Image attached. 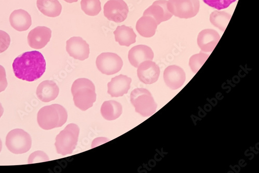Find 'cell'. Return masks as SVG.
<instances>
[{
	"label": "cell",
	"mask_w": 259,
	"mask_h": 173,
	"mask_svg": "<svg viewBox=\"0 0 259 173\" xmlns=\"http://www.w3.org/2000/svg\"><path fill=\"white\" fill-rule=\"evenodd\" d=\"M13 69L15 76L21 80L32 82L41 78L46 69L43 55L37 50L27 51L13 62Z\"/></svg>",
	"instance_id": "cell-1"
},
{
	"label": "cell",
	"mask_w": 259,
	"mask_h": 173,
	"mask_svg": "<svg viewBox=\"0 0 259 173\" xmlns=\"http://www.w3.org/2000/svg\"><path fill=\"white\" fill-rule=\"evenodd\" d=\"M71 91L75 105L82 111L92 107L96 101L95 85L88 79L80 78L75 80Z\"/></svg>",
	"instance_id": "cell-2"
},
{
	"label": "cell",
	"mask_w": 259,
	"mask_h": 173,
	"mask_svg": "<svg viewBox=\"0 0 259 173\" xmlns=\"http://www.w3.org/2000/svg\"><path fill=\"white\" fill-rule=\"evenodd\" d=\"M67 118V112L64 107L54 104L40 109L37 121L41 128L50 130L62 127L66 123Z\"/></svg>",
	"instance_id": "cell-3"
},
{
	"label": "cell",
	"mask_w": 259,
	"mask_h": 173,
	"mask_svg": "<svg viewBox=\"0 0 259 173\" xmlns=\"http://www.w3.org/2000/svg\"><path fill=\"white\" fill-rule=\"evenodd\" d=\"M131 101L136 112L144 117H150L157 111V103L147 89L139 88L133 90L131 94Z\"/></svg>",
	"instance_id": "cell-4"
},
{
	"label": "cell",
	"mask_w": 259,
	"mask_h": 173,
	"mask_svg": "<svg viewBox=\"0 0 259 173\" xmlns=\"http://www.w3.org/2000/svg\"><path fill=\"white\" fill-rule=\"evenodd\" d=\"M79 132L77 125H67L56 137L55 146L58 153L62 155L72 154L77 145Z\"/></svg>",
	"instance_id": "cell-5"
},
{
	"label": "cell",
	"mask_w": 259,
	"mask_h": 173,
	"mask_svg": "<svg viewBox=\"0 0 259 173\" xmlns=\"http://www.w3.org/2000/svg\"><path fill=\"white\" fill-rule=\"evenodd\" d=\"M32 139L30 135L22 129H14L10 131L6 138V146L14 154H23L31 148Z\"/></svg>",
	"instance_id": "cell-6"
},
{
	"label": "cell",
	"mask_w": 259,
	"mask_h": 173,
	"mask_svg": "<svg viewBox=\"0 0 259 173\" xmlns=\"http://www.w3.org/2000/svg\"><path fill=\"white\" fill-rule=\"evenodd\" d=\"M169 11L180 19H189L197 15L200 9L199 0H168Z\"/></svg>",
	"instance_id": "cell-7"
},
{
	"label": "cell",
	"mask_w": 259,
	"mask_h": 173,
	"mask_svg": "<svg viewBox=\"0 0 259 173\" xmlns=\"http://www.w3.org/2000/svg\"><path fill=\"white\" fill-rule=\"evenodd\" d=\"M98 70L103 74L112 75L121 70L123 62L118 55L113 53H103L96 60Z\"/></svg>",
	"instance_id": "cell-8"
},
{
	"label": "cell",
	"mask_w": 259,
	"mask_h": 173,
	"mask_svg": "<svg viewBox=\"0 0 259 173\" xmlns=\"http://www.w3.org/2000/svg\"><path fill=\"white\" fill-rule=\"evenodd\" d=\"M128 13V7L123 0H109L104 6L105 16L108 20L115 23L125 21Z\"/></svg>",
	"instance_id": "cell-9"
},
{
	"label": "cell",
	"mask_w": 259,
	"mask_h": 173,
	"mask_svg": "<svg viewBox=\"0 0 259 173\" xmlns=\"http://www.w3.org/2000/svg\"><path fill=\"white\" fill-rule=\"evenodd\" d=\"M66 49L68 54L75 60L82 61L89 57L90 45L81 37H74L68 40Z\"/></svg>",
	"instance_id": "cell-10"
},
{
	"label": "cell",
	"mask_w": 259,
	"mask_h": 173,
	"mask_svg": "<svg viewBox=\"0 0 259 173\" xmlns=\"http://www.w3.org/2000/svg\"><path fill=\"white\" fill-rule=\"evenodd\" d=\"M160 75L159 66L152 61H146L138 67L137 76L141 82L146 84L156 82Z\"/></svg>",
	"instance_id": "cell-11"
},
{
	"label": "cell",
	"mask_w": 259,
	"mask_h": 173,
	"mask_svg": "<svg viewBox=\"0 0 259 173\" xmlns=\"http://www.w3.org/2000/svg\"><path fill=\"white\" fill-rule=\"evenodd\" d=\"M164 82L168 87L172 90H176L184 84L186 74L183 69L177 65L167 67L164 72Z\"/></svg>",
	"instance_id": "cell-12"
},
{
	"label": "cell",
	"mask_w": 259,
	"mask_h": 173,
	"mask_svg": "<svg viewBox=\"0 0 259 173\" xmlns=\"http://www.w3.org/2000/svg\"><path fill=\"white\" fill-rule=\"evenodd\" d=\"M51 35L52 31L50 28L38 26L29 33L27 37L28 43L31 48L41 49L50 41Z\"/></svg>",
	"instance_id": "cell-13"
},
{
	"label": "cell",
	"mask_w": 259,
	"mask_h": 173,
	"mask_svg": "<svg viewBox=\"0 0 259 173\" xmlns=\"http://www.w3.org/2000/svg\"><path fill=\"white\" fill-rule=\"evenodd\" d=\"M143 15L152 17L158 25L170 20L174 16L168 10L166 0H158L155 2L151 6L145 11Z\"/></svg>",
	"instance_id": "cell-14"
},
{
	"label": "cell",
	"mask_w": 259,
	"mask_h": 173,
	"mask_svg": "<svg viewBox=\"0 0 259 173\" xmlns=\"http://www.w3.org/2000/svg\"><path fill=\"white\" fill-rule=\"evenodd\" d=\"M132 81L131 78L123 75L115 77L108 84V93L112 97L123 96L128 93Z\"/></svg>",
	"instance_id": "cell-15"
},
{
	"label": "cell",
	"mask_w": 259,
	"mask_h": 173,
	"mask_svg": "<svg viewBox=\"0 0 259 173\" xmlns=\"http://www.w3.org/2000/svg\"><path fill=\"white\" fill-rule=\"evenodd\" d=\"M219 33L213 29H204L198 34L197 43L202 51L211 53L220 40Z\"/></svg>",
	"instance_id": "cell-16"
},
{
	"label": "cell",
	"mask_w": 259,
	"mask_h": 173,
	"mask_svg": "<svg viewBox=\"0 0 259 173\" xmlns=\"http://www.w3.org/2000/svg\"><path fill=\"white\" fill-rule=\"evenodd\" d=\"M154 53L152 49L145 45H138L132 47L128 52V60L135 68L146 61H152Z\"/></svg>",
	"instance_id": "cell-17"
},
{
	"label": "cell",
	"mask_w": 259,
	"mask_h": 173,
	"mask_svg": "<svg viewBox=\"0 0 259 173\" xmlns=\"http://www.w3.org/2000/svg\"><path fill=\"white\" fill-rule=\"evenodd\" d=\"M59 92L60 89L56 82L46 80L39 85L36 94L41 101L48 102L54 100L58 96Z\"/></svg>",
	"instance_id": "cell-18"
},
{
	"label": "cell",
	"mask_w": 259,
	"mask_h": 173,
	"mask_svg": "<svg viewBox=\"0 0 259 173\" xmlns=\"http://www.w3.org/2000/svg\"><path fill=\"white\" fill-rule=\"evenodd\" d=\"M10 22L11 26L19 31L27 30L32 24L30 14L22 9L15 10L11 13Z\"/></svg>",
	"instance_id": "cell-19"
},
{
	"label": "cell",
	"mask_w": 259,
	"mask_h": 173,
	"mask_svg": "<svg viewBox=\"0 0 259 173\" xmlns=\"http://www.w3.org/2000/svg\"><path fill=\"white\" fill-rule=\"evenodd\" d=\"M158 24L152 17L144 16L136 23V28L140 35L145 38L154 36Z\"/></svg>",
	"instance_id": "cell-20"
},
{
	"label": "cell",
	"mask_w": 259,
	"mask_h": 173,
	"mask_svg": "<svg viewBox=\"0 0 259 173\" xmlns=\"http://www.w3.org/2000/svg\"><path fill=\"white\" fill-rule=\"evenodd\" d=\"M114 34L115 41L120 46L128 47L136 42V34L130 27L125 25L118 26Z\"/></svg>",
	"instance_id": "cell-21"
},
{
	"label": "cell",
	"mask_w": 259,
	"mask_h": 173,
	"mask_svg": "<svg viewBox=\"0 0 259 173\" xmlns=\"http://www.w3.org/2000/svg\"><path fill=\"white\" fill-rule=\"evenodd\" d=\"M123 112L121 104L114 100L105 101L101 108V113L103 117L108 121H113L118 118Z\"/></svg>",
	"instance_id": "cell-22"
},
{
	"label": "cell",
	"mask_w": 259,
	"mask_h": 173,
	"mask_svg": "<svg viewBox=\"0 0 259 173\" xmlns=\"http://www.w3.org/2000/svg\"><path fill=\"white\" fill-rule=\"evenodd\" d=\"M37 6L44 15L50 17L59 16L62 9L58 0H37Z\"/></svg>",
	"instance_id": "cell-23"
},
{
	"label": "cell",
	"mask_w": 259,
	"mask_h": 173,
	"mask_svg": "<svg viewBox=\"0 0 259 173\" xmlns=\"http://www.w3.org/2000/svg\"><path fill=\"white\" fill-rule=\"evenodd\" d=\"M232 15L226 12L214 11L212 12L210 17L211 24L215 27L219 28L222 32L225 31L230 20Z\"/></svg>",
	"instance_id": "cell-24"
},
{
	"label": "cell",
	"mask_w": 259,
	"mask_h": 173,
	"mask_svg": "<svg viewBox=\"0 0 259 173\" xmlns=\"http://www.w3.org/2000/svg\"><path fill=\"white\" fill-rule=\"evenodd\" d=\"M80 5L82 11L89 16H97L101 11L100 0H81Z\"/></svg>",
	"instance_id": "cell-25"
},
{
	"label": "cell",
	"mask_w": 259,
	"mask_h": 173,
	"mask_svg": "<svg viewBox=\"0 0 259 173\" xmlns=\"http://www.w3.org/2000/svg\"><path fill=\"white\" fill-rule=\"evenodd\" d=\"M209 57V55L203 53L202 51L199 54L192 56L190 59L189 63L192 72L194 74L197 73Z\"/></svg>",
	"instance_id": "cell-26"
},
{
	"label": "cell",
	"mask_w": 259,
	"mask_h": 173,
	"mask_svg": "<svg viewBox=\"0 0 259 173\" xmlns=\"http://www.w3.org/2000/svg\"><path fill=\"white\" fill-rule=\"evenodd\" d=\"M206 5L218 10L226 9L236 0H203Z\"/></svg>",
	"instance_id": "cell-27"
},
{
	"label": "cell",
	"mask_w": 259,
	"mask_h": 173,
	"mask_svg": "<svg viewBox=\"0 0 259 173\" xmlns=\"http://www.w3.org/2000/svg\"><path fill=\"white\" fill-rule=\"evenodd\" d=\"M50 160L48 155L42 151H36L32 153L29 157V164L47 162Z\"/></svg>",
	"instance_id": "cell-28"
},
{
	"label": "cell",
	"mask_w": 259,
	"mask_h": 173,
	"mask_svg": "<svg viewBox=\"0 0 259 173\" xmlns=\"http://www.w3.org/2000/svg\"><path fill=\"white\" fill-rule=\"evenodd\" d=\"M11 39L9 34L0 30V54L4 52L9 47Z\"/></svg>",
	"instance_id": "cell-29"
},
{
	"label": "cell",
	"mask_w": 259,
	"mask_h": 173,
	"mask_svg": "<svg viewBox=\"0 0 259 173\" xmlns=\"http://www.w3.org/2000/svg\"><path fill=\"white\" fill-rule=\"evenodd\" d=\"M8 86L6 72L5 68L0 65V93L6 90Z\"/></svg>",
	"instance_id": "cell-30"
},
{
	"label": "cell",
	"mask_w": 259,
	"mask_h": 173,
	"mask_svg": "<svg viewBox=\"0 0 259 173\" xmlns=\"http://www.w3.org/2000/svg\"><path fill=\"white\" fill-rule=\"evenodd\" d=\"M108 141H109V140H108L107 138H103V137L98 138H97V139H95L93 141L92 147L94 148L95 147H97L98 145L102 144V143H101V142H102L103 143H106Z\"/></svg>",
	"instance_id": "cell-31"
},
{
	"label": "cell",
	"mask_w": 259,
	"mask_h": 173,
	"mask_svg": "<svg viewBox=\"0 0 259 173\" xmlns=\"http://www.w3.org/2000/svg\"><path fill=\"white\" fill-rule=\"evenodd\" d=\"M4 113V109L2 105V103H0V118L3 116Z\"/></svg>",
	"instance_id": "cell-32"
},
{
	"label": "cell",
	"mask_w": 259,
	"mask_h": 173,
	"mask_svg": "<svg viewBox=\"0 0 259 173\" xmlns=\"http://www.w3.org/2000/svg\"><path fill=\"white\" fill-rule=\"evenodd\" d=\"M64 1L68 4H72L77 3L78 1V0H64Z\"/></svg>",
	"instance_id": "cell-33"
},
{
	"label": "cell",
	"mask_w": 259,
	"mask_h": 173,
	"mask_svg": "<svg viewBox=\"0 0 259 173\" xmlns=\"http://www.w3.org/2000/svg\"><path fill=\"white\" fill-rule=\"evenodd\" d=\"M3 149V143L1 140V138H0V152H1Z\"/></svg>",
	"instance_id": "cell-34"
}]
</instances>
